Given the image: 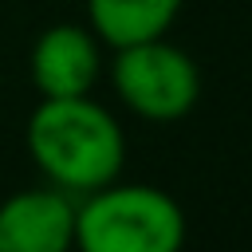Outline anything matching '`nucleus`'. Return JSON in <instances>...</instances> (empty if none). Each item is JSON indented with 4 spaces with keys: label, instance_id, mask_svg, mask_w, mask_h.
<instances>
[{
    "label": "nucleus",
    "instance_id": "1",
    "mask_svg": "<svg viewBox=\"0 0 252 252\" xmlns=\"http://www.w3.org/2000/svg\"><path fill=\"white\" fill-rule=\"evenodd\" d=\"M24 138L39 173L63 193H94L118 181L126 165V134L91 94L39 98Z\"/></svg>",
    "mask_w": 252,
    "mask_h": 252
},
{
    "label": "nucleus",
    "instance_id": "2",
    "mask_svg": "<svg viewBox=\"0 0 252 252\" xmlns=\"http://www.w3.org/2000/svg\"><path fill=\"white\" fill-rule=\"evenodd\" d=\"M185 213L158 185H102L75 205V252H181Z\"/></svg>",
    "mask_w": 252,
    "mask_h": 252
},
{
    "label": "nucleus",
    "instance_id": "3",
    "mask_svg": "<svg viewBox=\"0 0 252 252\" xmlns=\"http://www.w3.org/2000/svg\"><path fill=\"white\" fill-rule=\"evenodd\" d=\"M110 83L114 94L146 122H177L201 98V71L193 55L165 35L114 47Z\"/></svg>",
    "mask_w": 252,
    "mask_h": 252
},
{
    "label": "nucleus",
    "instance_id": "4",
    "mask_svg": "<svg viewBox=\"0 0 252 252\" xmlns=\"http://www.w3.org/2000/svg\"><path fill=\"white\" fill-rule=\"evenodd\" d=\"M102 55H98V35L79 24H51L39 32L28 55V75L39 98H75L91 94L98 83Z\"/></svg>",
    "mask_w": 252,
    "mask_h": 252
},
{
    "label": "nucleus",
    "instance_id": "5",
    "mask_svg": "<svg viewBox=\"0 0 252 252\" xmlns=\"http://www.w3.org/2000/svg\"><path fill=\"white\" fill-rule=\"evenodd\" d=\"M0 252H75V201L55 185L4 197Z\"/></svg>",
    "mask_w": 252,
    "mask_h": 252
},
{
    "label": "nucleus",
    "instance_id": "6",
    "mask_svg": "<svg viewBox=\"0 0 252 252\" xmlns=\"http://www.w3.org/2000/svg\"><path fill=\"white\" fill-rule=\"evenodd\" d=\"M181 4L185 0H87V20L102 43L126 47V43L165 35Z\"/></svg>",
    "mask_w": 252,
    "mask_h": 252
}]
</instances>
